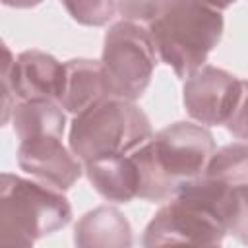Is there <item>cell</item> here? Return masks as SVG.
Listing matches in <instances>:
<instances>
[{"label": "cell", "mask_w": 248, "mask_h": 248, "mask_svg": "<svg viewBox=\"0 0 248 248\" xmlns=\"http://www.w3.org/2000/svg\"><path fill=\"white\" fill-rule=\"evenodd\" d=\"M223 14L203 0H161L147 31L157 56L186 79L200 70L223 35Z\"/></svg>", "instance_id": "cell-1"}, {"label": "cell", "mask_w": 248, "mask_h": 248, "mask_svg": "<svg viewBox=\"0 0 248 248\" xmlns=\"http://www.w3.org/2000/svg\"><path fill=\"white\" fill-rule=\"evenodd\" d=\"M72 205L62 190L4 172L0 178V242L33 246L39 238L64 229Z\"/></svg>", "instance_id": "cell-2"}, {"label": "cell", "mask_w": 248, "mask_h": 248, "mask_svg": "<svg viewBox=\"0 0 248 248\" xmlns=\"http://www.w3.org/2000/svg\"><path fill=\"white\" fill-rule=\"evenodd\" d=\"M151 136L149 118L134 101L107 97L74 116L68 143L85 165L108 155H126Z\"/></svg>", "instance_id": "cell-3"}, {"label": "cell", "mask_w": 248, "mask_h": 248, "mask_svg": "<svg viewBox=\"0 0 248 248\" xmlns=\"http://www.w3.org/2000/svg\"><path fill=\"white\" fill-rule=\"evenodd\" d=\"M227 232V223L217 205L182 180L176 186L172 200L147 223L143 231V246H219Z\"/></svg>", "instance_id": "cell-4"}, {"label": "cell", "mask_w": 248, "mask_h": 248, "mask_svg": "<svg viewBox=\"0 0 248 248\" xmlns=\"http://www.w3.org/2000/svg\"><path fill=\"white\" fill-rule=\"evenodd\" d=\"M101 64L108 97L140 99L157 64V50L149 31L128 19L110 25L103 43Z\"/></svg>", "instance_id": "cell-5"}, {"label": "cell", "mask_w": 248, "mask_h": 248, "mask_svg": "<svg viewBox=\"0 0 248 248\" xmlns=\"http://www.w3.org/2000/svg\"><path fill=\"white\" fill-rule=\"evenodd\" d=\"M2 60V103L6 124L12 116V110L17 101H35L50 99L58 101L62 81H64V64L54 56L43 50H25L17 58L12 56L10 48L4 46Z\"/></svg>", "instance_id": "cell-6"}, {"label": "cell", "mask_w": 248, "mask_h": 248, "mask_svg": "<svg viewBox=\"0 0 248 248\" xmlns=\"http://www.w3.org/2000/svg\"><path fill=\"white\" fill-rule=\"evenodd\" d=\"M153 155L161 169L176 182L200 176L213 157V134L194 122H174L149 140Z\"/></svg>", "instance_id": "cell-7"}, {"label": "cell", "mask_w": 248, "mask_h": 248, "mask_svg": "<svg viewBox=\"0 0 248 248\" xmlns=\"http://www.w3.org/2000/svg\"><path fill=\"white\" fill-rule=\"evenodd\" d=\"M240 83L242 79L227 70L203 64L184 81L182 101L186 112L200 124H225L240 95Z\"/></svg>", "instance_id": "cell-8"}, {"label": "cell", "mask_w": 248, "mask_h": 248, "mask_svg": "<svg viewBox=\"0 0 248 248\" xmlns=\"http://www.w3.org/2000/svg\"><path fill=\"white\" fill-rule=\"evenodd\" d=\"M17 165L39 182L62 192L72 188L85 170L74 151L62 145V138L54 136L19 141Z\"/></svg>", "instance_id": "cell-9"}, {"label": "cell", "mask_w": 248, "mask_h": 248, "mask_svg": "<svg viewBox=\"0 0 248 248\" xmlns=\"http://www.w3.org/2000/svg\"><path fill=\"white\" fill-rule=\"evenodd\" d=\"M108 97L101 60L72 58L64 62V81L58 103L74 116Z\"/></svg>", "instance_id": "cell-10"}, {"label": "cell", "mask_w": 248, "mask_h": 248, "mask_svg": "<svg viewBox=\"0 0 248 248\" xmlns=\"http://www.w3.org/2000/svg\"><path fill=\"white\" fill-rule=\"evenodd\" d=\"M91 186L108 202L128 203L138 198V169L130 153L108 155L83 165Z\"/></svg>", "instance_id": "cell-11"}, {"label": "cell", "mask_w": 248, "mask_h": 248, "mask_svg": "<svg viewBox=\"0 0 248 248\" xmlns=\"http://www.w3.org/2000/svg\"><path fill=\"white\" fill-rule=\"evenodd\" d=\"M74 242L79 248H126L132 244V227L116 207L101 205L76 223Z\"/></svg>", "instance_id": "cell-12"}, {"label": "cell", "mask_w": 248, "mask_h": 248, "mask_svg": "<svg viewBox=\"0 0 248 248\" xmlns=\"http://www.w3.org/2000/svg\"><path fill=\"white\" fill-rule=\"evenodd\" d=\"M12 124L19 141L45 136L62 138L66 128V114L58 101H17L12 110Z\"/></svg>", "instance_id": "cell-13"}, {"label": "cell", "mask_w": 248, "mask_h": 248, "mask_svg": "<svg viewBox=\"0 0 248 248\" xmlns=\"http://www.w3.org/2000/svg\"><path fill=\"white\" fill-rule=\"evenodd\" d=\"M149 140L141 143L140 147H136L134 151H130L136 163V169H138V178H140L138 198L147 200V202H165L174 196L176 182L157 163Z\"/></svg>", "instance_id": "cell-14"}, {"label": "cell", "mask_w": 248, "mask_h": 248, "mask_svg": "<svg viewBox=\"0 0 248 248\" xmlns=\"http://www.w3.org/2000/svg\"><path fill=\"white\" fill-rule=\"evenodd\" d=\"M202 174L231 188L248 186V143L236 141L217 149Z\"/></svg>", "instance_id": "cell-15"}, {"label": "cell", "mask_w": 248, "mask_h": 248, "mask_svg": "<svg viewBox=\"0 0 248 248\" xmlns=\"http://www.w3.org/2000/svg\"><path fill=\"white\" fill-rule=\"evenodd\" d=\"M70 17L81 25L101 27L116 12V0H60Z\"/></svg>", "instance_id": "cell-16"}, {"label": "cell", "mask_w": 248, "mask_h": 248, "mask_svg": "<svg viewBox=\"0 0 248 248\" xmlns=\"http://www.w3.org/2000/svg\"><path fill=\"white\" fill-rule=\"evenodd\" d=\"M227 231L242 244H248V186L232 190V203L227 215Z\"/></svg>", "instance_id": "cell-17"}, {"label": "cell", "mask_w": 248, "mask_h": 248, "mask_svg": "<svg viewBox=\"0 0 248 248\" xmlns=\"http://www.w3.org/2000/svg\"><path fill=\"white\" fill-rule=\"evenodd\" d=\"M225 126L234 138L248 141V81L240 83V95Z\"/></svg>", "instance_id": "cell-18"}, {"label": "cell", "mask_w": 248, "mask_h": 248, "mask_svg": "<svg viewBox=\"0 0 248 248\" xmlns=\"http://www.w3.org/2000/svg\"><path fill=\"white\" fill-rule=\"evenodd\" d=\"M161 0H116V10L128 21H149Z\"/></svg>", "instance_id": "cell-19"}, {"label": "cell", "mask_w": 248, "mask_h": 248, "mask_svg": "<svg viewBox=\"0 0 248 248\" xmlns=\"http://www.w3.org/2000/svg\"><path fill=\"white\" fill-rule=\"evenodd\" d=\"M43 0H2V4L4 6H8V8H35V6H39Z\"/></svg>", "instance_id": "cell-20"}, {"label": "cell", "mask_w": 248, "mask_h": 248, "mask_svg": "<svg viewBox=\"0 0 248 248\" xmlns=\"http://www.w3.org/2000/svg\"><path fill=\"white\" fill-rule=\"evenodd\" d=\"M203 2H207V4H211L213 8H217V10L223 12V10H227L234 0H203Z\"/></svg>", "instance_id": "cell-21"}]
</instances>
